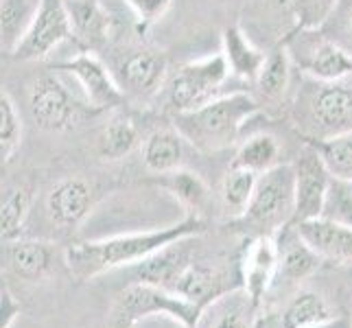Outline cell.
<instances>
[{
	"label": "cell",
	"mask_w": 352,
	"mask_h": 328,
	"mask_svg": "<svg viewBox=\"0 0 352 328\" xmlns=\"http://www.w3.org/2000/svg\"><path fill=\"white\" fill-rule=\"evenodd\" d=\"M123 3L131 9L136 29L144 33L171 11L175 0H123Z\"/></svg>",
	"instance_id": "obj_36"
},
{
	"label": "cell",
	"mask_w": 352,
	"mask_h": 328,
	"mask_svg": "<svg viewBox=\"0 0 352 328\" xmlns=\"http://www.w3.org/2000/svg\"><path fill=\"white\" fill-rule=\"evenodd\" d=\"M348 42L352 46V11H350V16H348Z\"/></svg>",
	"instance_id": "obj_39"
},
{
	"label": "cell",
	"mask_w": 352,
	"mask_h": 328,
	"mask_svg": "<svg viewBox=\"0 0 352 328\" xmlns=\"http://www.w3.org/2000/svg\"><path fill=\"white\" fill-rule=\"evenodd\" d=\"M350 328H352V324H350Z\"/></svg>",
	"instance_id": "obj_41"
},
{
	"label": "cell",
	"mask_w": 352,
	"mask_h": 328,
	"mask_svg": "<svg viewBox=\"0 0 352 328\" xmlns=\"http://www.w3.org/2000/svg\"><path fill=\"white\" fill-rule=\"evenodd\" d=\"M256 182H258L256 173L245 171V168L230 166V171L223 175L221 186H219V201H221L223 215L228 219L239 221V219L248 212L254 190H256Z\"/></svg>",
	"instance_id": "obj_27"
},
{
	"label": "cell",
	"mask_w": 352,
	"mask_h": 328,
	"mask_svg": "<svg viewBox=\"0 0 352 328\" xmlns=\"http://www.w3.org/2000/svg\"><path fill=\"white\" fill-rule=\"evenodd\" d=\"M57 250L53 243L40 239L0 241V267L27 283L46 281L55 272Z\"/></svg>",
	"instance_id": "obj_15"
},
{
	"label": "cell",
	"mask_w": 352,
	"mask_h": 328,
	"mask_svg": "<svg viewBox=\"0 0 352 328\" xmlns=\"http://www.w3.org/2000/svg\"><path fill=\"white\" fill-rule=\"evenodd\" d=\"M226 64L230 68V75L239 77L243 81H256L258 72L265 64L267 53L254 44L248 33L243 31L241 24H228L221 31V51Z\"/></svg>",
	"instance_id": "obj_19"
},
{
	"label": "cell",
	"mask_w": 352,
	"mask_h": 328,
	"mask_svg": "<svg viewBox=\"0 0 352 328\" xmlns=\"http://www.w3.org/2000/svg\"><path fill=\"white\" fill-rule=\"evenodd\" d=\"M296 215V171L294 164H278L258 175L256 190L248 212L239 223L250 226L258 234H274L289 228Z\"/></svg>",
	"instance_id": "obj_5"
},
{
	"label": "cell",
	"mask_w": 352,
	"mask_h": 328,
	"mask_svg": "<svg viewBox=\"0 0 352 328\" xmlns=\"http://www.w3.org/2000/svg\"><path fill=\"white\" fill-rule=\"evenodd\" d=\"M188 241L190 239L175 241L171 245L162 248L160 252L151 254L144 261L131 265V283H147L173 291L177 276L192 261Z\"/></svg>",
	"instance_id": "obj_17"
},
{
	"label": "cell",
	"mask_w": 352,
	"mask_h": 328,
	"mask_svg": "<svg viewBox=\"0 0 352 328\" xmlns=\"http://www.w3.org/2000/svg\"><path fill=\"white\" fill-rule=\"evenodd\" d=\"M311 142V140H307ZM335 179L352 182V131L311 142Z\"/></svg>",
	"instance_id": "obj_32"
},
{
	"label": "cell",
	"mask_w": 352,
	"mask_h": 328,
	"mask_svg": "<svg viewBox=\"0 0 352 328\" xmlns=\"http://www.w3.org/2000/svg\"><path fill=\"white\" fill-rule=\"evenodd\" d=\"M230 79V68L221 53L206 55L179 66L164 83V101L173 114L190 112L221 96V88Z\"/></svg>",
	"instance_id": "obj_6"
},
{
	"label": "cell",
	"mask_w": 352,
	"mask_h": 328,
	"mask_svg": "<svg viewBox=\"0 0 352 328\" xmlns=\"http://www.w3.org/2000/svg\"><path fill=\"white\" fill-rule=\"evenodd\" d=\"M112 72L125 99L151 101L168 79V59L157 48H131L116 59Z\"/></svg>",
	"instance_id": "obj_10"
},
{
	"label": "cell",
	"mask_w": 352,
	"mask_h": 328,
	"mask_svg": "<svg viewBox=\"0 0 352 328\" xmlns=\"http://www.w3.org/2000/svg\"><path fill=\"white\" fill-rule=\"evenodd\" d=\"M294 171H296V215L291 226L307 221V219L322 217L324 201L333 182L331 171L326 168L318 149L311 142H307L302 153L298 155Z\"/></svg>",
	"instance_id": "obj_12"
},
{
	"label": "cell",
	"mask_w": 352,
	"mask_h": 328,
	"mask_svg": "<svg viewBox=\"0 0 352 328\" xmlns=\"http://www.w3.org/2000/svg\"><path fill=\"white\" fill-rule=\"evenodd\" d=\"M258 112V101L248 92L221 94L190 112L175 114L173 127L190 147L201 153H217L236 142L241 129Z\"/></svg>",
	"instance_id": "obj_2"
},
{
	"label": "cell",
	"mask_w": 352,
	"mask_h": 328,
	"mask_svg": "<svg viewBox=\"0 0 352 328\" xmlns=\"http://www.w3.org/2000/svg\"><path fill=\"white\" fill-rule=\"evenodd\" d=\"M278 164H280V144H278V140L272 133H254L236 147L234 160L230 166L245 168V171L261 175Z\"/></svg>",
	"instance_id": "obj_26"
},
{
	"label": "cell",
	"mask_w": 352,
	"mask_h": 328,
	"mask_svg": "<svg viewBox=\"0 0 352 328\" xmlns=\"http://www.w3.org/2000/svg\"><path fill=\"white\" fill-rule=\"evenodd\" d=\"M298 234L324 261L352 263V226L326 217L307 219L296 223Z\"/></svg>",
	"instance_id": "obj_16"
},
{
	"label": "cell",
	"mask_w": 352,
	"mask_h": 328,
	"mask_svg": "<svg viewBox=\"0 0 352 328\" xmlns=\"http://www.w3.org/2000/svg\"><path fill=\"white\" fill-rule=\"evenodd\" d=\"M5 291H7V289H5V285H3V281H0V298H3V294H5Z\"/></svg>",
	"instance_id": "obj_40"
},
{
	"label": "cell",
	"mask_w": 352,
	"mask_h": 328,
	"mask_svg": "<svg viewBox=\"0 0 352 328\" xmlns=\"http://www.w3.org/2000/svg\"><path fill=\"white\" fill-rule=\"evenodd\" d=\"M155 184L164 188L168 195H173L188 215L201 217L204 210H208L212 204L210 186L201 179V175L188 171L184 166L177 168V171L160 175V179H157Z\"/></svg>",
	"instance_id": "obj_22"
},
{
	"label": "cell",
	"mask_w": 352,
	"mask_h": 328,
	"mask_svg": "<svg viewBox=\"0 0 352 328\" xmlns=\"http://www.w3.org/2000/svg\"><path fill=\"white\" fill-rule=\"evenodd\" d=\"M322 217L352 226V182L333 177L329 195H326V201H324Z\"/></svg>",
	"instance_id": "obj_35"
},
{
	"label": "cell",
	"mask_w": 352,
	"mask_h": 328,
	"mask_svg": "<svg viewBox=\"0 0 352 328\" xmlns=\"http://www.w3.org/2000/svg\"><path fill=\"white\" fill-rule=\"evenodd\" d=\"M173 291L179 296H184L186 300L195 302V305L204 307L206 311H208L219 298L230 294L221 272L197 261H190L184 270H182Z\"/></svg>",
	"instance_id": "obj_20"
},
{
	"label": "cell",
	"mask_w": 352,
	"mask_h": 328,
	"mask_svg": "<svg viewBox=\"0 0 352 328\" xmlns=\"http://www.w3.org/2000/svg\"><path fill=\"white\" fill-rule=\"evenodd\" d=\"M212 307L214 318L210 322V328H252L254 313L258 311L241 287L219 298Z\"/></svg>",
	"instance_id": "obj_31"
},
{
	"label": "cell",
	"mask_w": 352,
	"mask_h": 328,
	"mask_svg": "<svg viewBox=\"0 0 352 328\" xmlns=\"http://www.w3.org/2000/svg\"><path fill=\"white\" fill-rule=\"evenodd\" d=\"M27 101L33 123L44 131H70L83 118V105L55 72H44L31 81Z\"/></svg>",
	"instance_id": "obj_7"
},
{
	"label": "cell",
	"mask_w": 352,
	"mask_h": 328,
	"mask_svg": "<svg viewBox=\"0 0 352 328\" xmlns=\"http://www.w3.org/2000/svg\"><path fill=\"white\" fill-rule=\"evenodd\" d=\"M204 232V219L195 215H186L182 221L166 228L75 243V245H70L64 252V263L77 281H92L96 276L120 270V267L136 265L175 241L192 239Z\"/></svg>",
	"instance_id": "obj_1"
},
{
	"label": "cell",
	"mask_w": 352,
	"mask_h": 328,
	"mask_svg": "<svg viewBox=\"0 0 352 328\" xmlns=\"http://www.w3.org/2000/svg\"><path fill=\"white\" fill-rule=\"evenodd\" d=\"M70 38L72 27L66 3L64 0H42L31 27L11 51V55L22 59V62H42Z\"/></svg>",
	"instance_id": "obj_11"
},
{
	"label": "cell",
	"mask_w": 352,
	"mask_h": 328,
	"mask_svg": "<svg viewBox=\"0 0 352 328\" xmlns=\"http://www.w3.org/2000/svg\"><path fill=\"white\" fill-rule=\"evenodd\" d=\"M294 64L313 81H342L352 77V53L318 31L298 29L294 40L285 42Z\"/></svg>",
	"instance_id": "obj_8"
},
{
	"label": "cell",
	"mask_w": 352,
	"mask_h": 328,
	"mask_svg": "<svg viewBox=\"0 0 352 328\" xmlns=\"http://www.w3.org/2000/svg\"><path fill=\"white\" fill-rule=\"evenodd\" d=\"M280 245L274 234H258L252 239L241 259V289L256 309H261L267 291L278 278Z\"/></svg>",
	"instance_id": "obj_13"
},
{
	"label": "cell",
	"mask_w": 352,
	"mask_h": 328,
	"mask_svg": "<svg viewBox=\"0 0 352 328\" xmlns=\"http://www.w3.org/2000/svg\"><path fill=\"white\" fill-rule=\"evenodd\" d=\"M331 320L333 311L318 291H300L283 311L280 328H313Z\"/></svg>",
	"instance_id": "obj_29"
},
{
	"label": "cell",
	"mask_w": 352,
	"mask_h": 328,
	"mask_svg": "<svg viewBox=\"0 0 352 328\" xmlns=\"http://www.w3.org/2000/svg\"><path fill=\"white\" fill-rule=\"evenodd\" d=\"M313 328H350V324L344 322V320H331V322L320 324V326H313Z\"/></svg>",
	"instance_id": "obj_38"
},
{
	"label": "cell",
	"mask_w": 352,
	"mask_h": 328,
	"mask_svg": "<svg viewBox=\"0 0 352 328\" xmlns=\"http://www.w3.org/2000/svg\"><path fill=\"white\" fill-rule=\"evenodd\" d=\"M42 0H0V46L14 51L38 14Z\"/></svg>",
	"instance_id": "obj_28"
},
{
	"label": "cell",
	"mask_w": 352,
	"mask_h": 328,
	"mask_svg": "<svg viewBox=\"0 0 352 328\" xmlns=\"http://www.w3.org/2000/svg\"><path fill=\"white\" fill-rule=\"evenodd\" d=\"M53 70H62L77 81L92 112H107L123 105L127 99L120 90L112 68L94 51H81L64 62L53 64Z\"/></svg>",
	"instance_id": "obj_9"
},
{
	"label": "cell",
	"mask_w": 352,
	"mask_h": 328,
	"mask_svg": "<svg viewBox=\"0 0 352 328\" xmlns=\"http://www.w3.org/2000/svg\"><path fill=\"white\" fill-rule=\"evenodd\" d=\"M33 206L31 188L22 184H11L0 190V241L16 239Z\"/></svg>",
	"instance_id": "obj_30"
},
{
	"label": "cell",
	"mask_w": 352,
	"mask_h": 328,
	"mask_svg": "<svg viewBox=\"0 0 352 328\" xmlns=\"http://www.w3.org/2000/svg\"><path fill=\"white\" fill-rule=\"evenodd\" d=\"M96 204V188L81 175L55 182L46 193V215L62 230H75L90 217Z\"/></svg>",
	"instance_id": "obj_14"
},
{
	"label": "cell",
	"mask_w": 352,
	"mask_h": 328,
	"mask_svg": "<svg viewBox=\"0 0 352 328\" xmlns=\"http://www.w3.org/2000/svg\"><path fill=\"white\" fill-rule=\"evenodd\" d=\"M22 142V118L14 99L0 90V162H9Z\"/></svg>",
	"instance_id": "obj_33"
},
{
	"label": "cell",
	"mask_w": 352,
	"mask_h": 328,
	"mask_svg": "<svg viewBox=\"0 0 352 328\" xmlns=\"http://www.w3.org/2000/svg\"><path fill=\"white\" fill-rule=\"evenodd\" d=\"M18 315H20L18 300L9 291H5L3 298H0V328H11L18 320Z\"/></svg>",
	"instance_id": "obj_37"
},
{
	"label": "cell",
	"mask_w": 352,
	"mask_h": 328,
	"mask_svg": "<svg viewBox=\"0 0 352 328\" xmlns=\"http://www.w3.org/2000/svg\"><path fill=\"white\" fill-rule=\"evenodd\" d=\"M280 245V265H278V278H285L289 283H300L311 278L315 272L320 270L324 259L320 254H315L302 237L298 234V230L294 226V234L285 237Z\"/></svg>",
	"instance_id": "obj_23"
},
{
	"label": "cell",
	"mask_w": 352,
	"mask_h": 328,
	"mask_svg": "<svg viewBox=\"0 0 352 328\" xmlns=\"http://www.w3.org/2000/svg\"><path fill=\"white\" fill-rule=\"evenodd\" d=\"M186 144V138L175 127L157 129L149 133L142 142V164L155 175L177 171V168L184 166Z\"/></svg>",
	"instance_id": "obj_21"
},
{
	"label": "cell",
	"mask_w": 352,
	"mask_h": 328,
	"mask_svg": "<svg viewBox=\"0 0 352 328\" xmlns=\"http://www.w3.org/2000/svg\"><path fill=\"white\" fill-rule=\"evenodd\" d=\"M204 313V307L186 300L175 291L147 283H131L118 294L110 311L107 328H133L138 322L157 318V315L173 320L184 328H197Z\"/></svg>",
	"instance_id": "obj_4"
},
{
	"label": "cell",
	"mask_w": 352,
	"mask_h": 328,
	"mask_svg": "<svg viewBox=\"0 0 352 328\" xmlns=\"http://www.w3.org/2000/svg\"><path fill=\"white\" fill-rule=\"evenodd\" d=\"M138 140L136 123L129 116H114L96 138V155L107 162H118L138 147Z\"/></svg>",
	"instance_id": "obj_25"
},
{
	"label": "cell",
	"mask_w": 352,
	"mask_h": 328,
	"mask_svg": "<svg viewBox=\"0 0 352 328\" xmlns=\"http://www.w3.org/2000/svg\"><path fill=\"white\" fill-rule=\"evenodd\" d=\"M291 68H294V59L289 55L287 44H278L267 53L265 64L258 72L256 81H254V86H256L258 94L265 101L283 99L291 83Z\"/></svg>",
	"instance_id": "obj_24"
},
{
	"label": "cell",
	"mask_w": 352,
	"mask_h": 328,
	"mask_svg": "<svg viewBox=\"0 0 352 328\" xmlns=\"http://www.w3.org/2000/svg\"><path fill=\"white\" fill-rule=\"evenodd\" d=\"M339 0H289L296 27L302 31H320L335 14Z\"/></svg>",
	"instance_id": "obj_34"
},
{
	"label": "cell",
	"mask_w": 352,
	"mask_h": 328,
	"mask_svg": "<svg viewBox=\"0 0 352 328\" xmlns=\"http://www.w3.org/2000/svg\"><path fill=\"white\" fill-rule=\"evenodd\" d=\"M72 27V38L86 51L101 48L112 33V16L103 0H64Z\"/></svg>",
	"instance_id": "obj_18"
},
{
	"label": "cell",
	"mask_w": 352,
	"mask_h": 328,
	"mask_svg": "<svg viewBox=\"0 0 352 328\" xmlns=\"http://www.w3.org/2000/svg\"><path fill=\"white\" fill-rule=\"evenodd\" d=\"M296 120L311 142L352 131V77L342 81L309 79L298 94Z\"/></svg>",
	"instance_id": "obj_3"
}]
</instances>
